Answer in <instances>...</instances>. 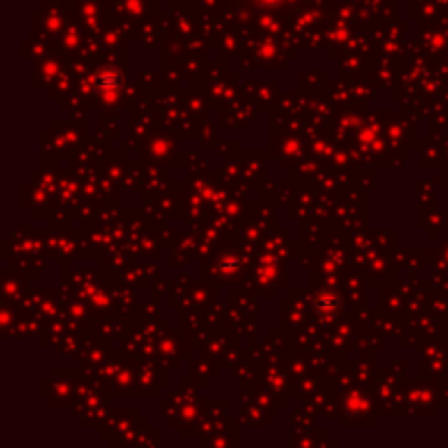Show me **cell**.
<instances>
[{
  "label": "cell",
  "mask_w": 448,
  "mask_h": 448,
  "mask_svg": "<svg viewBox=\"0 0 448 448\" xmlns=\"http://www.w3.org/2000/svg\"><path fill=\"white\" fill-rule=\"evenodd\" d=\"M121 74H118L116 68H108L106 72L101 74V79H99V85L103 90H116V88H121Z\"/></svg>",
  "instance_id": "obj_1"
},
{
  "label": "cell",
  "mask_w": 448,
  "mask_h": 448,
  "mask_svg": "<svg viewBox=\"0 0 448 448\" xmlns=\"http://www.w3.org/2000/svg\"><path fill=\"white\" fill-rule=\"evenodd\" d=\"M263 3H276V0H263Z\"/></svg>",
  "instance_id": "obj_2"
}]
</instances>
